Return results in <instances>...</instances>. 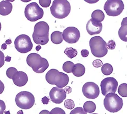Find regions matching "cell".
I'll use <instances>...</instances> for the list:
<instances>
[{"instance_id": "28", "label": "cell", "mask_w": 127, "mask_h": 114, "mask_svg": "<svg viewBox=\"0 0 127 114\" xmlns=\"http://www.w3.org/2000/svg\"><path fill=\"white\" fill-rule=\"evenodd\" d=\"M64 106L68 110H73L75 106L74 102L72 100H67L64 102Z\"/></svg>"}, {"instance_id": "15", "label": "cell", "mask_w": 127, "mask_h": 114, "mask_svg": "<svg viewBox=\"0 0 127 114\" xmlns=\"http://www.w3.org/2000/svg\"><path fill=\"white\" fill-rule=\"evenodd\" d=\"M102 29L101 23H98L91 19L86 24V31L90 35H95L100 34Z\"/></svg>"}, {"instance_id": "14", "label": "cell", "mask_w": 127, "mask_h": 114, "mask_svg": "<svg viewBox=\"0 0 127 114\" xmlns=\"http://www.w3.org/2000/svg\"><path fill=\"white\" fill-rule=\"evenodd\" d=\"M51 101L56 104H61L66 98V94L63 89L58 87H53L50 91Z\"/></svg>"}, {"instance_id": "35", "label": "cell", "mask_w": 127, "mask_h": 114, "mask_svg": "<svg viewBox=\"0 0 127 114\" xmlns=\"http://www.w3.org/2000/svg\"><path fill=\"white\" fill-rule=\"evenodd\" d=\"M5 63V56L4 53L0 50V68L2 67Z\"/></svg>"}, {"instance_id": "4", "label": "cell", "mask_w": 127, "mask_h": 114, "mask_svg": "<svg viewBox=\"0 0 127 114\" xmlns=\"http://www.w3.org/2000/svg\"><path fill=\"white\" fill-rule=\"evenodd\" d=\"M53 16L58 19H63L69 15L71 12V5L66 0H55L50 7Z\"/></svg>"}, {"instance_id": "36", "label": "cell", "mask_w": 127, "mask_h": 114, "mask_svg": "<svg viewBox=\"0 0 127 114\" xmlns=\"http://www.w3.org/2000/svg\"><path fill=\"white\" fill-rule=\"evenodd\" d=\"M81 55L83 57H87V56H89V51H88L86 49H83V50H82L81 52Z\"/></svg>"}, {"instance_id": "22", "label": "cell", "mask_w": 127, "mask_h": 114, "mask_svg": "<svg viewBox=\"0 0 127 114\" xmlns=\"http://www.w3.org/2000/svg\"><path fill=\"white\" fill-rule=\"evenodd\" d=\"M83 110L86 113H94L96 109V106L95 104L92 101H87L83 105Z\"/></svg>"}, {"instance_id": "38", "label": "cell", "mask_w": 127, "mask_h": 114, "mask_svg": "<svg viewBox=\"0 0 127 114\" xmlns=\"http://www.w3.org/2000/svg\"><path fill=\"white\" fill-rule=\"evenodd\" d=\"M4 88H5V87H4L3 83L0 80V94H1L4 92Z\"/></svg>"}, {"instance_id": "39", "label": "cell", "mask_w": 127, "mask_h": 114, "mask_svg": "<svg viewBox=\"0 0 127 114\" xmlns=\"http://www.w3.org/2000/svg\"><path fill=\"white\" fill-rule=\"evenodd\" d=\"M64 91L66 93V94H70L72 92V88L70 86H66L65 88Z\"/></svg>"}, {"instance_id": "41", "label": "cell", "mask_w": 127, "mask_h": 114, "mask_svg": "<svg viewBox=\"0 0 127 114\" xmlns=\"http://www.w3.org/2000/svg\"><path fill=\"white\" fill-rule=\"evenodd\" d=\"M11 60V57H9V56H6L5 58V61H6L7 62H10Z\"/></svg>"}, {"instance_id": "21", "label": "cell", "mask_w": 127, "mask_h": 114, "mask_svg": "<svg viewBox=\"0 0 127 114\" xmlns=\"http://www.w3.org/2000/svg\"><path fill=\"white\" fill-rule=\"evenodd\" d=\"M51 40L55 44H58L62 42L63 39L62 33L59 31H55L51 35Z\"/></svg>"}, {"instance_id": "13", "label": "cell", "mask_w": 127, "mask_h": 114, "mask_svg": "<svg viewBox=\"0 0 127 114\" xmlns=\"http://www.w3.org/2000/svg\"><path fill=\"white\" fill-rule=\"evenodd\" d=\"M82 92L86 98L95 99L99 95V88L94 82H89L84 84Z\"/></svg>"}, {"instance_id": "7", "label": "cell", "mask_w": 127, "mask_h": 114, "mask_svg": "<svg viewBox=\"0 0 127 114\" xmlns=\"http://www.w3.org/2000/svg\"><path fill=\"white\" fill-rule=\"evenodd\" d=\"M35 102L33 94L27 91H22L18 93L15 97L17 106L23 110H29L34 105Z\"/></svg>"}, {"instance_id": "9", "label": "cell", "mask_w": 127, "mask_h": 114, "mask_svg": "<svg viewBox=\"0 0 127 114\" xmlns=\"http://www.w3.org/2000/svg\"><path fill=\"white\" fill-rule=\"evenodd\" d=\"M125 6L121 0H108L104 5V9L108 16H117L123 12Z\"/></svg>"}, {"instance_id": "8", "label": "cell", "mask_w": 127, "mask_h": 114, "mask_svg": "<svg viewBox=\"0 0 127 114\" xmlns=\"http://www.w3.org/2000/svg\"><path fill=\"white\" fill-rule=\"evenodd\" d=\"M24 13L28 21L33 22L42 18L44 12L36 2H32L26 6Z\"/></svg>"}, {"instance_id": "19", "label": "cell", "mask_w": 127, "mask_h": 114, "mask_svg": "<svg viewBox=\"0 0 127 114\" xmlns=\"http://www.w3.org/2000/svg\"><path fill=\"white\" fill-rule=\"evenodd\" d=\"M85 72V68L81 63H76L74 64L72 73L73 75L76 77H81L84 74Z\"/></svg>"}, {"instance_id": "33", "label": "cell", "mask_w": 127, "mask_h": 114, "mask_svg": "<svg viewBox=\"0 0 127 114\" xmlns=\"http://www.w3.org/2000/svg\"><path fill=\"white\" fill-rule=\"evenodd\" d=\"M6 109V105L5 102L2 100H0V114H3Z\"/></svg>"}, {"instance_id": "29", "label": "cell", "mask_w": 127, "mask_h": 114, "mask_svg": "<svg viewBox=\"0 0 127 114\" xmlns=\"http://www.w3.org/2000/svg\"><path fill=\"white\" fill-rule=\"evenodd\" d=\"M70 114H87L82 107H76L73 110Z\"/></svg>"}, {"instance_id": "12", "label": "cell", "mask_w": 127, "mask_h": 114, "mask_svg": "<svg viewBox=\"0 0 127 114\" xmlns=\"http://www.w3.org/2000/svg\"><path fill=\"white\" fill-rule=\"evenodd\" d=\"M63 40L68 43H75L79 41L80 38V32L75 27H68L63 32Z\"/></svg>"}, {"instance_id": "2", "label": "cell", "mask_w": 127, "mask_h": 114, "mask_svg": "<svg viewBox=\"0 0 127 114\" xmlns=\"http://www.w3.org/2000/svg\"><path fill=\"white\" fill-rule=\"evenodd\" d=\"M46 80L48 83L55 85L59 88L66 86L69 82V77L66 74L59 72L57 69H52L46 75Z\"/></svg>"}, {"instance_id": "30", "label": "cell", "mask_w": 127, "mask_h": 114, "mask_svg": "<svg viewBox=\"0 0 127 114\" xmlns=\"http://www.w3.org/2000/svg\"><path fill=\"white\" fill-rule=\"evenodd\" d=\"M50 114H66L64 111L59 107H56L51 111Z\"/></svg>"}, {"instance_id": "16", "label": "cell", "mask_w": 127, "mask_h": 114, "mask_svg": "<svg viewBox=\"0 0 127 114\" xmlns=\"http://www.w3.org/2000/svg\"><path fill=\"white\" fill-rule=\"evenodd\" d=\"M12 80L15 85L22 87L26 85L28 78L26 73L23 71H17L14 74Z\"/></svg>"}, {"instance_id": "46", "label": "cell", "mask_w": 127, "mask_h": 114, "mask_svg": "<svg viewBox=\"0 0 127 114\" xmlns=\"http://www.w3.org/2000/svg\"><path fill=\"white\" fill-rule=\"evenodd\" d=\"M1 22H0V31H1Z\"/></svg>"}, {"instance_id": "42", "label": "cell", "mask_w": 127, "mask_h": 114, "mask_svg": "<svg viewBox=\"0 0 127 114\" xmlns=\"http://www.w3.org/2000/svg\"><path fill=\"white\" fill-rule=\"evenodd\" d=\"M1 48L2 49H3V50H5V49H6V48H7L6 44L5 43H3L1 46Z\"/></svg>"}, {"instance_id": "26", "label": "cell", "mask_w": 127, "mask_h": 114, "mask_svg": "<svg viewBox=\"0 0 127 114\" xmlns=\"http://www.w3.org/2000/svg\"><path fill=\"white\" fill-rule=\"evenodd\" d=\"M118 92L121 96L126 97L127 96V84L126 83L120 84L118 87Z\"/></svg>"}, {"instance_id": "11", "label": "cell", "mask_w": 127, "mask_h": 114, "mask_svg": "<svg viewBox=\"0 0 127 114\" xmlns=\"http://www.w3.org/2000/svg\"><path fill=\"white\" fill-rule=\"evenodd\" d=\"M118 85V83L114 77H109L104 78L100 83L102 94L104 96H106L109 93H115Z\"/></svg>"}, {"instance_id": "10", "label": "cell", "mask_w": 127, "mask_h": 114, "mask_svg": "<svg viewBox=\"0 0 127 114\" xmlns=\"http://www.w3.org/2000/svg\"><path fill=\"white\" fill-rule=\"evenodd\" d=\"M15 48L20 53H26L32 50L33 44L31 38L25 34H22L16 37L14 41Z\"/></svg>"}, {"instance_id": "5", "label": "cell", "mask_w": 127, "mask_h": 114, "mask_svg": "<svg viewBox=\"0 0 127 114\" xmlns=\"http://www.w3.org/2000/svg\"><path fill=\"white\" fill-rule=\"evenodd\" d=\"M89 44L92 53L96 57H103L105 56L108 52L107 43L100 36L92 37L90 39Z\"/></svg>"}, {"instance_id": "37", "label": "cell", "mask_w": 127, "mask_h": 114, "mask_svg": "<svg viewBox=\"0 0 127 114\" xmlns=\"http://www.w3.org/2000/svg\"><path fill=\"white\" fill-rule=\"evenodd\" d=\"M49 101H50V99L48 98L46 96H45L43 97L42 99H41V102L42 103L45 104V105H47V104H48L49 103Z\"/></svg>"}, {"instance_id": "45", "label": "cell", "mask_w": 127, "mask_h": 114, "mask_svg": "<svg viewBox=\"0 0 127 114\" xmlns=\"http://www.w3.org/2000/svg\"><path fill=\"white\" fill-rule=\"evenodd\" d=\"M17 114H24L23 111H19L17 113Z\"/></svg>"}, {"instance_id": "24", "label": "cell", "mask_w": 127, "mask_h": 114, "mask_svg": "<svg viewBox=\"0 0 127 114\" xmlns=\"http://www.w3.org/2000/svg\"><path fill=\"white\" fill-rule=\"evenodd\" d=\"M74 66V64L72 62L69 61H66L63 64V70L68 73H72Z\"/></svg>"}, {"instance_id": "20", "label": "cell", "mask_w": 127, "mask_h": 114, "mask_svg": "<svg viewBox=\"0 0 127 114\" xmlns=\"http://www.w3.org/2000/svg\"><path fill=\"white\" fill-rule=\"evenodd\" d=\"M92 19L94 21L98 23H101L104 21L105 15L102 11L100 9H96L92 13L91 15Z\"/></svg>"}, {"instance_id": "1", "label": "cell", "mask_w": 127, "mask_h": 114, "mask_svg": "<svg viewBox=\"0 0 127 114\" xmlns=\"http://www.w3.org/2000/svg\"><path fill=\"white\" fill-rule=\"evenodd\" d=\"M49 26L45 22L37 23L34 27L32 38L34 42L38 44L45 45L49 41Z\"/></svg>"}, {"instance_id": "47", "label": "cell", "mask_w": 127, "mask_h": 114, "mask_svg": "<svg viewBox=\"0 0 127 114\" xmlns=\"http://www.w3.org/2000/svg\"><path fill=\"white\" fill-rule=\"evenodd\" d=\"M96 114V113H93V114Z\"/></svg>"}, {"instance_id": "32", "label": "cell", "mask_w": 127, "mask_h": 114, "mask_svg": "<svg viewBox=\"0 0 127 114\" xmlns=\"http://www.w3.org/2000/svg\"><path fill=\"white\" fill-rule=\"evenodd\" d=\"M116 47V42L114 40H109L107 43V48L109 50H114Z\"/></svg>"}, {"instance_id": "25", "label": "cell", "mask_w": 127, "mask_h": 114, "mask_svg": "<svg viewBox=\"0 0 127 114\" xmlns=\"http://www.w3.org/2000/svg\"><path fill=\"white\" fill-rule=\"evenodd\" d=\"M64 53L69 58L72 59L75 58L77 54V51L76 49L72 47L66 48L64 50Z\"/></svg>"}, {"instance_id": "43", "label": "cell", "mask_w": 127, "mask_h": 114, "mask_svg": "<svg viewBox=\"0 0 127 114\" xmlns=\"http://www.w3.org/2000/svg\"><path fill=\"white\" fill-rule=\"evenodd\" d=\"M5 43H6V44H10L11 43H12V40H11V39H7V40H6V41H5Z\"/></svg>"}, {"instance_id": "3", "label": "cell", "mask_w": 127, "mask_h": 114, "mask_svg": "<svg viewBox=\"0 0 127 114\" xmlns=\"http://www.w3.org/2000/svg\"><path fill=\"white\" fill-rule=\"evenodd\" d=\"M28 65L37 73H42L49 67V62L46 59L42 58L36 53L29 54L26 59Z\"/></svg>"}, {"instance_id": "27", "label": "cell", "mask_w": 127, "mask_h": 114, "mask_svg": "<svg viewBox=\"0 0 127 114\" xmlns=\"http://www.w3.org/2000/svg\"><path fill=\"white\" fill-rule=\"evenodd\" d=\"M17 70L14 67L9 68L6 71V76H7L10 79H12L14 74L17 72Z\"/></svg>"}, {"instance_id": "6", "label": "cell", "mask_w": 127, "mask_h": 114, "mask_svg": "<svg viewBox=\"0 0 127 114\" xmlns=\"http://www.w3.org/2000/svg\"><path fill=\"white\" fill-rule=\"evenodd\" d=\"M104 105L107 111L110 113H116L123 107V100L117 94L109 93L105 96Z\"/></svg>"}, {"instance_id": "34", "label": "cell", "mask_w": 127, "mask_h": 114, "mask_svg": "<svg viewBox=\"0 0 127 114\" xmlns=\"http://www.w3.org/2000/svg\"><path fill=\"white\" fill-rule=\"evenodd\" d=\"M93 65L95 68H99L102 66V62L99 59H96L93 62Z\"/></svg>"}, {"instance_id": "17", "label": "cell", "mask_w": 127, "mask_h": 114, "mask_svg": "<svg viewBox=\"0 0 127 114\" xmlns=\"http://www.w3.org/2000/svg\"><path fill=\"white\" fill-rule=\"evenodd\" d=\"M13 5L8 1H2L0 2V15L6 16L12 12Z\"/></svg>"}, {"instance_id": "31", "label": "cell", "mask_w": 127, "mask_h": 114, "mask_svg": "<svg viewBox=\"0 0 127 114\" xmlns=\"http://www.w3.org/2000/svg\"><path fill=\"white\" fill-rule=\"evenodd\" d=\"M51 0H39V2L40 5L43 7H48L51 4Z\"/></svg>"}, {"instance_id": "23", "label": "cell", "mask_w": 127, "mask_h": 114, "mask_svg": "<svg viewBox=\"0 0 127 114\" xmlns=\"http://www.w3.org/2000/svg\"><path fill=\"white\" fill-rule=\"evenodd\" d=\"M101 72L105 76H109L113 72V67L109 63H105L101 67Z\"/></svg>"}, {"instance_id": "40", "label": "cell", "mask_w": 127, "mask_h": 114, "mask_svg": "<svg viewBox=\"0 0 127 114\" xmlns=\"http://www.w3.org/2000/svg\"><path fill=\"white\" fill-rule=\"evenodd\" d=\"M39 114H50V112L47 110H43L40 112Z\"/></svg>"}, {"instance_id": "44", "label": "cell", "mask_w": 127, "mask_h": 114, "mask_svg": "<svg viewBox=\"0 0 127 114\" xmlns=\"http://www.w3.org/2000/svg\"><path fill=\"white\" fill-rule=\"evenodd\" d=\"M41 46H40V45H39V46H37V47H36V50L37 51H38L39 50H40V49H41Z\"/></svg>"}, {"instance_id": "18", "label": "cell", "mask_w": 127, "mask_h": 114, "mask_svg": "<svg viewBox=\"0 0 127 114\" xmlns=\"http://www.w3.org/2000/svg\"><path fill=\"white\" fill-rule=\"evenodd\" d=\"M119 38L125 42L127 41V18L123 19L121 23V26L118 31Z\"/></svg>"}]
</instances>
